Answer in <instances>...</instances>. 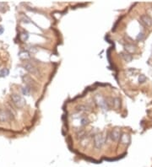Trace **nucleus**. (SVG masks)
Segmentation results:
<instances>
[{
	"label": "nucleus",
	"instance_id": "obj_1",
	"mask_svg": "<svg viewBox=\"0 0 152 167\" xmlns=\"http://www.w3.org/2000/svg\"><path fill=\"white\" fill-rule=\"evenodd\" d=\"M104 143H105V137L102 133H97L94 136L93 143L96 149H101L103 146Z\"/></svg>",
	"mask_w": 152,
	"mask_h": 167
},
{
	"label": "nucleus",
	"instance_id": "obj_13",
	"mask_svg": "<svg viewBox=\"0 0 152 167\" xmlns=\"http://www.w3.org/2000/svg\"><path fill=\"white\" fill-rule=\"evenodd\" d=\"M112 107L115 108H119L120 107V100L118 98H112Z\"/></svg>",
	"mask_w": 152,
	"mask_h": 167
},
{
	"label": "nucleus",
	"instance_id": "obj_19",
	"mask_svg": "<svg viewBox=\"0 0 152 167\" xmlns=\"http://www.w3.org/2000/svg\"><path fill=\"white\" fill-rule=\"evenodd\" d=\"M147 80L146 77H145V75H144V74H141V75H140V77H139V82L141 84L145 83V81Z\"/></svg>",
	"mask_w": 152,
	"mask_h": 167
},
{
	"label": "nucleus",
	"instance_id": "obj_18",
	"mask_svg": "<svg viewBox=\"0 0 152 167\" xmlns=\"http://www.w3.org/2000/svg\"><path fill=\"white\" fill-rule=\"evenodd\" d=\"M77 110H78L79 112H86L88 110V107H85V105H80V106H79V107H77Z\"/></svg>",
	"mask_w": 152,
	"mask_h": 167
},
{
	"label": "nucleus",
	"instance_id": "obj_9",
	"mask_svg": "<svg viewBox=\"0 0 152 167\" xmlns=\"http://www.w3.org/2000/svg\"><path fill=\"white\" fill-rule=\"evenodd\" d=\"M120 141L123 144H129L130 142V136L127 133H123L120 137Z\"/></svg>",
	"mask_w": 152,
	"mask_h": 167
},
{
	"label": "nucleus",
	"instance_id": "obj_14",
	"mask_svg": "<svg viewBox=\"0 0 152 167\" xmlns=\"http://www.w3.org/2000/svg\"><path fill=\"white\" fill-rule=\"evenodd\" d=\"M19 56L21 59H27L30 58V54L27 52H20Z\"/></svg>",
	"mask_w": 152,
	"mask_h": 167
},
{
	"label": "nucleus",
	"instance_id": "obj_7",
	"mask_svg": "<svg viewBox=\"0 0 152 167\" xmlns=\"http://www.w3.org/2000/svg\"><path fill=\"white\" fill-rule=\"evenodd\" d=\"M120 137H121L120 131H119V129H117V128L113 129V130L111 132V133H110V137H111V139L112 141L117 142V141H118V140L120 139Z\"/></svg>",
	"mask_w": 152,
	"mask_h": 167
},
{
	"label": "nucleus",
	"instance_id": "obj_8",
	"mask_svg": "<svg viewBox=\"0 0 152 167\" xmlns=\"http://www.w3.org/2000/svg\"><path fill=\"white\" fill-rule=\"evenodd\" d=\"M9 117H10V114L7 111L0 109V122H8L9 120Z\"/></svg>",
	"mask_w": 152,
	"mask_h": 167
},
{
	"label": "nucleus",
	"instance_id": "obj_23",
	"mask_svg": "<svg viewBox=\"0 0 152 167\" xmlns=\"http://www.w3.org/2000/svg\"><path fill=\"white\" fill-rule=\"evenodd\" d=\"M23 22H25V23H29L30 21V19L29 18H27L26 16H24L23 17Z\"/></svg>",
	"mask_w": 152,
	"mask_h": 167
},
{
	"label": "nucleus",
	"instance_id": "obj_5",
	"mask_svg": "<svg viewBox=\"0 0 152 167\" xmlns=\"http://www.w3.org/2000/svg\"><path fill=\"white\" fill-rule=\"evenodd\" d=\"M140 22L143 24L144 26L146 27H150L152 25V19L147 15V14H142L140 18Z\"/></svg>",
	"mask_w": 152,
	"mask_h": 167
},
{
	"label": "nucleus",
	"instance_id": "obj_16",
	"mask_svg": "<svg viewBox=\"0 0 152 167\" xmlns=\"http://www.w3.org/2000/svg\"><path fill=\"white\" fill-rule=\"evenodd\" d=\"M8 9V6L5 3H0V12H5Z\"/></svg>",
	"mask_w": 152,
	"mask_h": 167
},
{
	"label": "nucleus",
	"instance_id": "obj_10",
	"mask_svg": "<svg viewBox=\"0 0 152 167\" xmlns=\"http://www.w3.org/2000/svg\"><path fill=\"white\" fill-rule=\"evenodd\" d=\"M121 56H122V58L124 59V61H126V62H131L132 59H133L132 55L130 53H127V52L121 53Z\"/></svg>",
	"mask_w": 152,
	"mask_h": 167
},
{
	"label": "nucleus",
	"instance_id": "obj_2",
	"mask_svg": "<svg viewBox=\"0 0 152 167\" xmlns=\"http://www.w3.org/2000/svg\"><path fill=\"white\" fill-rule=\"evenodd\" d=\"M94 101L96 102V104L101 107L103 110H107L108 108V105L106 103V100L101 95H96L95 97H94Z\"/></svg>",
	"mask_w": 152,
	"mask_h": 167
},
{
	"label": "nucleus",
	"instance_id": "obj_24",
	"mask_svg": "<svg viewBox=\"0 0 152 167\" xmlns=\"http://www.w3.org/2000/svg\"><path fill=\"white\" fill-rule=\"evenodd\" d=\"M4 29L3 28V26H2V25H0V35L4 33Z\"/></svg>",
	"mask_w": 152,
	"mask_h": 167
},
{
	"label": "nucleus",
	"instance_id": "obj_15",
	"mask_svg": "<svg viewBox=\"0 0 152 167\" xmlns=\"http://www.w3.org/2000/svg\"><path fill=\"white\" fill-rule=\"evenodd\" d=\"M22 93H23L25 96H29L30 93V88H29L28 86H24L22 88Z\"/></svg>",
	"mask_w": 152,
	"mask_h": 167
},
{
	"label": "nucleus",
	"instance_id": "obj_25",
	"mask_svg": "<svg viewBox=\"0 0 152 167\" xmlns=\"http://www.w3.org/2000/svg\"></svg>",
	"mask_w": 152,
	"mask_h": 167
},
{
	"label": "nucleus",
	"instance_id": "obj_3",
	"mask_svg": "<svg viewBox=\"0 0 152 167\" xmlns=\"http://www.w3.org/2000/svg\"><path fill=\"white\" fill-rule=\"evenodd\" d=\"M11 99L14 104L18 108H22L25 105V100L23 97L18 94H13L11 96Z\"/></svg>",
	"mask_w": 152,
	"mask_h": 167
},
{
	"label": "nucleus",
	"instance_id": "obj_6",
	"mask_svg": "<svg viewBox=\"0 0 152 167\" xmlns=\"http://www.w3.org/2000/svg\"><path fill=\"white\" fill-rule=\"evenodd\" d=\"M23 80L24 82L25 83V84H26V86H28L29 88H30V90H31V88H35V81L29 76H27V75L23 76Z\"/></svg>",
	"mask_w": 152,
	"mask_h": 167
},
{
	"label": "nucleus",
	"instance_id": "obj_20",
	"mask_svg": "<svg viewBox=\"0 0 152 167\" xmlns=\"http://www.w3.org/2000/svg\"><path fill=\"white\" fill-rule=\"evenodd\" d=\"M144 38H145V34L143 33V32H140L138 36H137V41H143L144 40Z\"/></svg>",
	"mask_w": 152,
	"mask_h": 167
},
{
	"label": "nucleus",
	"instance_id": "obj_4",
	"mask_svg": "<svg viewBox=\"0 0 152 167\" xmlns=\"http://www.w3.org/2000/svg\"><path fill=\"white\" fill-rule=\"evenodd\" d=\"M23 67L25 68V70H27L30 73H31V74H33V75H36V76H37L38 73H39V71H38L37 68H36L33 63H31L25 62L23 63Z\"/></svg>",
	"mask_w": 152,
	"mask_h": 167
},
{
	"label": "nucleus",
	"instance_id": "obj_11",
	"mask_svg": "<svg viewBox=\"0 0 152 167\" xmlns=\"http://www.w3.org/2000/svg\"><path fill=\"white\" fill-rule=\"evenodd\" d=\"M124 49L126 50L127 53H129L130 54L135 52V48L134 47L133 44H127V45H125V46H124Z\"/></svg>",
	"mask_w": 152,
	"mask_h": 167
},
{
	"label": "nucleus",
	"instance_id": "obj_17",
	"mask_svg": "<svg viewBox=\"0 0 152 167\" xmlns=\"http://www.w3.org/2000/svg\"><path fill=\"white\" fill-rule=\"evenodd\" d=\"M9 69L8 68H3L1 71H0V76L1 77H4V76H7V75H9Z\"/></svg>",
	"mask_w": 152,
	"mask_h": 167
},
{
	"label": "nucleus",
	"instance_id": "obj_22",
	"mask_svg": "<svg viewBox=\"0 0 152 167\" xmlns=\"http://www.w3.org/2000/svg\"><path fill=\"white\" fill-rule=\"evenodd\" d=\"M85 131H83V130H82V131H80V132H78V133H77V135L81 138V137H85Z\"/></svg>",
	"mask_w": 152,
	"mask_h": 167
},
{
	"label": "nucleus",
	"instance_id": "obj_12",
	"mask_svg": "<svg viewBox=\"0 0 152 167\" xmlns=\"http://www.w3.org/2000/svg\"><path fill=\"white\" fill-rule=\"evenodd\" d=\"M29 38V35L27 32H21L20 34V39L22 41V42H26Z\"/></svg>",
	"mask_w": 152,
	"mask_h": 167
},
{
	"label": "nucleus",
	"instance_id": "obj_21",
	"mask_svg": "<svg viewBox=\"0 0 152 167\" xmlns=\"http://www.w3.org/2000/svg\"><path fill=\"white\" fill-rule=\"evenodd\" d=\"M88 123H89V119L87 117H83L81 119V125H87Z\"/></svg>",
	"mask_w": 152,
	"mask_h": 167
}]
</instances>
